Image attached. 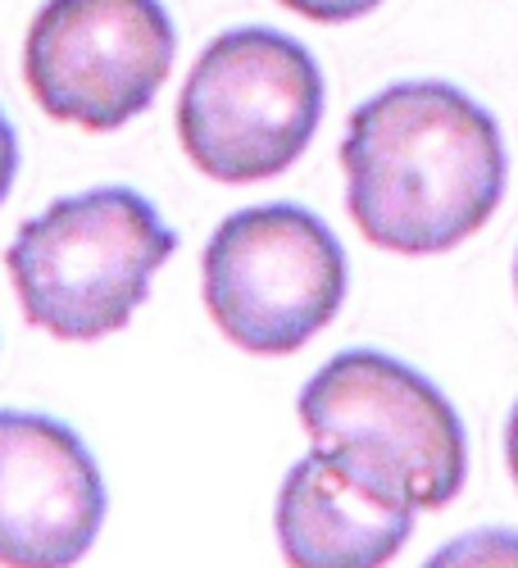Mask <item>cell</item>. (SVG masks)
Wrapping results in <instances>:
<instances>
[{
  "mask_svg": "<svg viewBox=\"0 0 518 568\" xmlns=\"http://www.w3.org/2000/svg\"><path fill=\"white\" fill-rule=\"evenodd\" d=\"M505 464H509V478L518 487V400H514L509 423H505Z\"/></svg>",
  "mask_w": 518,
  "mask_h": 568,
  "instance_id": "7c38bea8",
  "label": "cell"
},
{
  "mask_svg": "<svg viewBox=\"0 0 518 568\" xmlns=\"http://www.w3.org/2000/svg\"><path fill=\"white\" fill-rule=\"evenodd\" d=\"M346 210L373 246L441 255L496 214L509 151L491 110L468 91L418 78L355 105L342 136Z\"/></svg>",
  "mask_w": 518,
  "mask_h": 568,
  "instance_id": "6da1fadb",
  "label": "cell"
},
{
  "mask_svg": "<svg viewBox=\"0 0 518 568\" xmlns=\"http://www.w3.org/2000/svg\"><path fill=\"white\" fill-rule=\"evenodd\" d=\"M14 173H19V136H14V123L6 119V110H0V205L10 196Z\"/></svg>",
  "mask_w": 518,
  "mask_h": 568,
  "instance_id": "30bf717a",
  "label": "cell"
},
{
  "mask_svg": "<svg viewBox=\"0 0 518 568\" xmlns=\"http://www.w3.org/2000/svg\"><path fill=\"white\" fill-rule=\"evenodd\" d=\"M177 141L214 182L287 173L323 123V69L309 45L277 28L219 32L177 97Z\"/></svg>",
  "mask_w": 518,
  "mask_h": 568,
  "instance_id": "277c9868",
  "label": "cell"
},
{
  "mask_svg": "<svg viewBox=\"0 0 518 568\" xmlns=\"http://www.w3.org/2000/svg\"><path fill=\"white\" fill-rule=\"evenodd\" d=\"M464 555H509V559H518V541L509 537V532H496V541H487V537H474V541H464V546H446L437 559H464Z\"/></svg>",
  "mask_w": 518,
  "mask_h": 568,
  "instance_id": "8fae6325",
  "label": "cell"
},
{
  "mask_svg": "<svg viewBox=\"0 0 518 568\" xmlns=\"http://www.w3.org/2000/svg\"><path fill=\"white\" fill-rule=\"evenodd\" d=\"M514 292H518V255H514Z\"/></svg>",
  "mask_w": 518,
  "mask_h": 568,
  "instance_id": "4fadbf2b",
  "label": "cell"
},
{
  "mask_svg": "<svg viewBox=\"0 0 518 568\" xmlns=\"http://www.w3.org/2000/svg\"><path fill=\"white\" fill-rule=\"evenodd\" d=\"M177 232L132 186H91L32 214L6 268L32 327L60 342H101L146 305Z\"/></svg>",
  "mask_w": 518,
  "mask_h": 568,
  "instance_id": "7a4b0ae2",
  "label": "cell"
},
{
  "mask_svg": "<svg viewBox=\"0 0 518 568\" xmlns=\"http://www.w3.org/2000/svg\"><path fill=\"white\" fill-rule=\"evenodd\" d=\"M414 514V505L373 491L323 450H309L282 478L273 528L296 568H378L405 550Z\"/></svg>",
  "mask_w": 518,
  "mask_h": 568,
  "instance_id": "ba28073f",
  "label": "cell"
},
{
  "mask_svg": "<svg viewBox=\"0 0 518 568\" xmlns=\"http://www.w3.org/2000/svg\"><path fill=\"white\" fill-rule=\"evenodd\" d=\"M177 60L160 0H45L23 37L32 101L82 132H119L151 110Z\"/></svg>",
  "mask_w": 518,
  "mask_h": 568,
  "instance_id": "8992f818",
  "label": "cell"
},
{
  "mask_svg": "<svg viewBox=\"0 0 518 568\" xmlns=\"http://www.w3.org/2000/svg\"><path fill=\"white\" fill-rule=\"evenodd\" d=\"M205 310L251 355H296L346 301V251L314 210L273 201L227 214L201 255Z\"/></svg>",
  "mask_w": 518,
  "mask_h": 568,
  "instance_id": "5b68a950",
  "label": "cell"
},
{
  "mask_svg": "<svg viewBox=\"0 0 518 568\" xmlns=\"http://www.w3.org/2000/svg\"><path fill=\"white\" fill-rule=\"evenodd\" d=\"M105 478L69 423L0 409V564L64 568L105 524Z\"/></svg>",
  "mask_w": 518,
  "mask_h": 568,
  "instance_id": "52a82bcc",
  "label": "cell"
},
{
  "mask_svg": "<svg viewBox=\"0 0 518 568\" xmlns=\"http://www.w3.org/2000/svg\"><path fill=\"white\" fill-rule=\"evenodd\" d=\"M314 450L392 500L446 509L468 478V433L433 377L383 351H342L296 400Z\"/></svg>",
  "mask_w": 518,
  "mask_h": 568,
  "instance_id": "3957f363",
  "label": "cell"
},
{
  "mask_svg": "<svg viewBox=\"0 0 518 568\" xmlns=\"http://www.w3.org/2000/svg\"><path fill=\"white\" fill-rule=\"evenodd\" d=\"M277 6H287L292 14H301L309 23H355L378 10L383 0H277Z\"/></svg>",
  "mask_w": 518,
  "mask_h": 568,
  "instance_id": "9c48e42d",
  "label": "cell"
}]
</instances>
